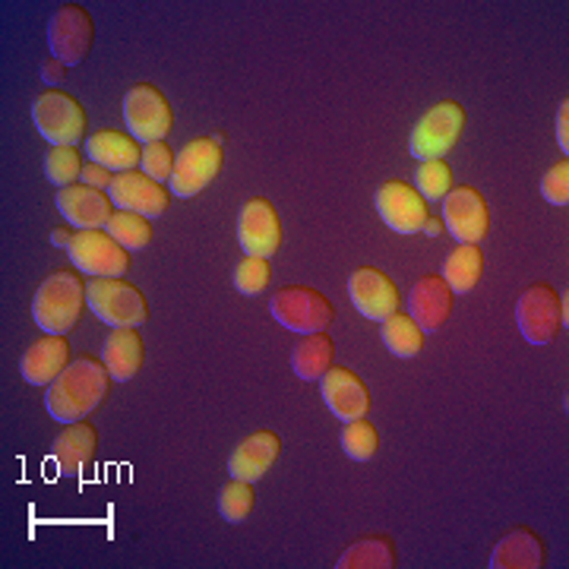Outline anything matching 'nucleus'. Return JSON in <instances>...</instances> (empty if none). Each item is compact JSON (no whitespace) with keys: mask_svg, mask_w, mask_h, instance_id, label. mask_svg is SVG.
<instances>
[{"mask_svg":"<svg viewBox=\"0 0 569 569\" xmlns=\"http://www.w3.org/2000/svg\"><path fill=\"white\" fill-rule=\"evenodd\" d=\"M111 373L102 365V358L82 355L44 392V408L54 421L61 425H77L86 421L96 408L102 406L108 389H111Z\"/></svg>","mask_w":569,"mask_h":569,"instance_id":"obj_1","label":"nucleus"},{"mask_svg":"<svg viewBox=\"0 0 569 569\" xmlns=\"http://www.w3.org/2000/svg\"><path fill=\"white\" fill-rule=\"evenodd\" d=\"M86 307V282L73 269H58L39 284L32 298V320L44 336H67L80 323Z\"/></svg>","mask_w":569,"mask_h":569,"instance_id":"obj_2","label":"nucleus"},{"mask_svg":"<svg viewBox=\"0 0 569 569\" xmlns=\"http://www.w3.org/2000/svg\"><path fill=\"white\" fill-rule=\"evenodd\" d=\"M86 307L111 329H140L149 320V305L142 291L127 279H89Z\"/></svg>","mask_w":569,"mask_h":569,"instance_id":"obj_3","label":"nucleus"},{"mask_svg":"<svg viewBox=\"0 0 569 569\" xmlns=\"http://www.w3.org/2000/svg\"><path fill=\"white\" fill-rule=\"evenodd\" d=\"M269 313L279 326L298 336H313V332H326L332 320H336V307L326 298L323 291L307 288V284H288L282 291L272 295L269 301Z\"/></svg>","mask_w":569,"mask_h":569,"instance_id":"obj_4","label":"nucleus"},{"mask_svg":"<svg viewBox=\"0 0 569 569\" xmlns=\"http://www.w3.org/2000/svg\"><path fill=\"white\" fill-rule=\"evenodd\" d=\"M462 130H466V108L452 102V99L437 102L411 127L408 152H411V159H421V162L443 159L449 149L459 142Z\"/></svg>","mask_w":569,"mask_h":569,"instance_id":"obj_5","label":"nucleus"},{"mask_svg":"<svg viewBox=\"0 0 569 569\" xmlns=\"http://www.w3.org/2000/svg\"><path fill=\"white\" fill-rule=\"evenodd\" d=\"M32 123L51 146H77L86 137V108L61 89H48L32 102Z\"/></svg>","mask_w":569,"mask_h":569,"instance_id":"obj_6","label":"nucleus"},{"mask_svg":"<svg viewBox=\"0 0 569 569\" xmlns=\"http://www.w3.org/2000/svg\"><path fill=\"white\" fill-rule=\"evenodd\" d=\"M123 123L133 140L149 146V142H164V137L171 133L174 114L164 92H159L152 82H137L123 96Z\"/></svg>","mask_w":569,"mask_h":569,"instance_id":"obj_7","label":"nucleus"},{"mask_svg":"<svg viewBox=\"0 0 569 569\" xmlns=\"http://www.w3.org/2000/svg\"><path fill=\"white\" fill-rule=\"evenodd\" d=\"M92 41H96V22L89 17V10L80 3H61L48 22L51 58L61 61L63 67H77L89 58Z\"/></svg>","mask_w":569,"mask_h":569,"instance_id":"obj_8","label":"nucleus"},{"mask_svg":"<svg viewBox=\"0 0 569 569\" xmlns=\"http://www.w3.org/2000/svg\"><path fill=\"white\" fill-rule=\"evenodd\" d=\"M73 266L89 279H123L130 269V250H123L104 228L77 231L67 247Z\"/></svg>","mask_w":569,"mask_h":569,"instance_id":"obj_9","label":"nucleus"},{"mask_svg":"<svg viewBox=\"0 0 569 569\" xmlns=\"http://www.w3.org/2000/svg\"><path fill=\"white\" fill-rule=\"evenodd\" d=\"M222 146L212 140V137H197L183 146L174 159V174H171V193L190 200V197H200L209 183L219 178L222 171Z\"/></svg>","mask_w":569,"mask_h":569,"instance_id":"obj_10","label":"nucleus"},{"mask_svg":"<svg viewBox=\"0 0 569 569\" xmlns=\"http://www.w3.org/2000/svg\"><path fill=\"white\" fill-rule=\"evenodd\" d=\"M516 323L531 346H550L560 336V295L548 282L529 284L516 301Z\"/></svg>","mask_w":569,"mask_h":569,"instance_id":"obj_11","label":"nucleus"},{"mask_svg":"<svg viewBox=\"0 0 569 569\" xmlns=\"http://www.w3.org/2000/svg\"><path fill=\"white\" fill-rule=\"evenodd\" d=\"M443 228L459 244H481L490 231V209L481 190L452 187L443 197Z\"/></svg>","mask_w":569,"mask_h":569,"instance_id":"obj_12","label":"nucleus"},{"mask_svg":"<svg viewBox=\"0 0 569 569\" xmlns=\"http://www.w3.org/2000/svg\"><path fill=\"white\" fill-rule=\"evenodd\" d=\"M238 244L244 257H276L282 247V219L266 197H253L238 212Z\"/></svg>","mask_w":569,"mask_h":569,"instance_id":"obj_13","label":"nucleus"},{"mask_svg":"<svg viewBox=\"0 0 569 569\" xmlns=\"http://www.w3.org/2000/svg\"><path fill=\"white\" fill-rule=\"evenodd\" d=\"M348 298L370 323H383L399 310V288L377 266H361L348 276Z\"/></svg>","mask_w":569,"mask_h":569,"instance_id":"obj_14","label":"nucleus"},{"mask_svg":"<svg viewBox=\"0 0 569 569\" xmlns=\"http://www.w3.org/2000/svg\"><path fill=\"white\" fill-rule=\"evenodd\" d=\"M373 206H377V212L387 222V228H392L396 234H421L427 216H430L425 197L408 181L380 183Z\"/></svg>","mask_w":569,"mask_h":569,"instance_id":"obj_15","label":"nucleus"},{"mask_svg":"<svg viewBox=\"0 0 569 569\" xmlns=\"http://www.w3.org/2000/svg\"><path fill=\"white\" fill-rule=\"evenodd\" d=\"M114 209L121 212H137L142 219H159L168 212L171 203V190H164V183L146 178L142 171H121L114 174V183L108 190Z\"/></svg>","mask_w":569,"mask_h":569,"instance_id":"obj_16","label":"nucleus"},{"mask_svg":"<svg viewBox=\"0 0 569 569\" xmlns=\"http://www.w3.org/2000/svg\"><path fill=\"white\" fill-rule=\"evenodd\" d=\"M320 396H323L326 408L336 415V421H358V418H367L370 411V392H367V383L348 367L332 365L323 373L320 380Z\"/></svg>","mask_w":569,"mask_h":569,"instance_id":"obj_17","label":"nucleus"},{"mask_svg":"<svg viewBox=\"0 0 569 569\" xmlns=\"http://www.w3.org/2000/svg\"><path fill=\"white\" fill-rule=\"evenodd\" d=\"M279 452H282V440H279L276 430H253L250 437H244L238 447L231 449V456H228V471H231V478H238V481L257 485L260 478L269 475V468L276 466Z\"/></svg>","mask_w":569,"mask_h":569,"instance_id":"obj_18","label":"nucleus"},{"mask_svg":"<svg viewBox=\"0 0 569 569\" xmlns=\"http://www.w3.org/2000/svg\"><path fill=\"white\" fill-rule=\"evenodd\" d=\"M58 209L67 222L73 224L77 231H92V228H104L108 219L114 216V203L111 197L102 190H92L86 183H73V187H63L58 190Z\"/></svg>","mask_w":569,"mask_h":569,"instance_id":"obj_19","label":"nucleus"},{"mask_svg":"<svg viewBox=\"0 0 569 569\" xmlns=\"http://www.w3.org/2000/svg\"><path fill=\"white\" fill-rule=\"evenodd\" d=\"M70 361H73L70 358V342L63 336H41L39 342L26 348L20 373L29 387H51L70 367Z\"/></svg>","mask_w":569,"mask_h":569,"instance_id":"obj_20","label":"nucleus"},{"mask_svg":"<svg viewBox=\"0 0 569 569\" xmlns=\"http://www.w3.org/2000/svg\"><path fill=\"white\" fill-rule=\"evenodd\" d=\"M452 298L456 295L449 291V284L440 276H421L411 284V295H408V317L425 332H437L452 313Z\"/></svg>","mask_w":569,"mask_h":569,"instance_id":"obj_21","label":"nucleus"},{"mask_svg":"<svg viewBox=\"0 0 569 569\" xmlns=\"http://www.w3.org/2000/svg\"><path fill=\"white\" fill-rule=\"evenodd\" d=\"M86 156L96 164H102L108 171L121 174V171H137L142 162V146L130 133L121 130H96L86 137Z\"/></svg>","mask_w":569,"mask_h":569,"instance_id":"obj_22","label":"nucleus"},{"mask_svg":"<svg viewBox=\"0 0 569 569\" xmlns=\"http://www.w3.org/2000/svg\"><path fill=\"white\" fill-rule=\"evenodd\" d=\"M545 541L529 526L507 531L490 550V569H541L545 567Z\"/></svg>","mask_w":569,"mask_h":569,"instance_id":"obj_23","label":"nucleus"},{"mask_svg":"<svg viewBox=\"0 0 569 569\" xmlns=\"http://www.w3.org/2000/svg\"><path fill=\"white\" fill-rule=\"evenodd\" d=\"M96 449H99V430L86 421H77L58 433V440L51 443V459L58 462L61 475H80L96 459Z\"/></svg>","mask_w":569,"mask_h":569,"instance_id":"obj_24","label":"nucleus"},{"mask_svg":"<svg viewBox=\"0 0 569 569\" xmlns=\"http://www.w3.org/2000/svg\"><path fill=\"white\" fill-rule=\"evenodd\" d=\"M146 346L137 329H111L102 346V365L108 367L114 383H130L142 370Z\"/></svg>","mask_w":569,"mask_h":569,"instance_id":"obj_25","label":"nucleus"},{"mask_svg":"<svg viewBox=\"0 0 569 569\" xmlns=\"http://www.w3.org/2000/svg\"><path fill=\"white\" fill-rule=\"evenodd\" d=\"M336 365V342L329 332H313L305 336L295 351H291V370L305 380V383H320L323 373Z\"/></svg>","mask_w":569,"mask_h":569,"instance_id":"obj_26","label":"nucleus"},{"mask_svg":"<svg viewBox=\"0 0 569 569\" xmlns=\"http://www.w3.org/2000/svg\"><path fill=\"white\" fill-rule=\"evenodd\" d=\"M481 272H485V253L478 244H459L443 263L440 279L449 284L452 295H468L475 291V284L481 282Z\"/></svg>","mask_w":569,"mask_h":569,"instance_id":"obj_27","label":"nucleus"},{"mask_svg":"<svg viewBox=\"0 0 569 569\" xmlns=\"http://www.w3.org/2000/svg\"><path fill=\"white\" fill-rule=\"evenodd\" d=\"M425 336V329L415 323L408 313H402V310H396L392 317H387V320H383V329H380V339H383V346H387L389 355H396V358H402V361H411V358L421 355Z\"/></svg>","mask_w":569,"mask_h":569,"instance_id":"obj_28","label":"nucleus"},{"mask_svg":"<svg viewBox=\"0 0 569 569\" xmlns=\"http://www.w3.org/2000/svg\"><path fill=\"white\" fill-rule=\"evenodd\" d=\"M396 567V545L389 535H370L336 560V569H392Z\"/></svg>","mask_w":569,"mask_h":569,"instance_id":"obj_29","label":"nucleus"},{"mask_svg":"<svg viewBox=\"0 0 569 569\" xmlns=\"http://www.w3.org/2000/svg\"><path fill=\"white\" fill-rule=\"evenodd\" d=\"M104 231H108L123 250H130V253L146 250V247L152 244V224H149V219L137 216V212H121V209H114V216L108 219Z\"/></svg>","mask_w":569,"mask_h":569,"instance_id":"obj_30","label":"nucleus"},{"mask_svg":"<svg viewBox=\"0 0 569 569\" xmlns=\"http://www.w3.org/2000/svg\"><path fill=\"white\" fill-rule=\"evenodd\" d=\"M82 174V156L77 146H51V152L44 156V178L54 183L58 190L73 187Z\"/></svg>","mask_w":569,"mask_h":569,"instance_id":"obj_31","label":"nucleus"},{"mask_svg":"<svg viewBox=\"0 0 569 569\" xmlns=\"http://www.w3.org/2000/svg\"><path fill=\"white\" fill-rule=\"evenodd\" d=\"M253 503H257V493H253V485L250 481H238L231 478L228 485L219 493V512L228 526H241L247 522V516L253 512Z\"/></svg>","mask_w":569,"mask_h":569,"instance_id":"obj_32","label":"nucleus"},{"mask_svg":"<svg viewBox=\"0 0 569 569\" xmlns=\"http://www.w3.org/2000/svg\"><path fill=\"white\" fill-rule=\"evenodd\" d=\"M380 449V433L377 427L370 425L367 418H358V421H348L342 427V452L355 462H370Z\"/></svg>","mask_w":569,"mask_h":569,"instance_id":"obj_33","label":"nucleus"},{"mask_svg":"<svg viewBox=\"0 0 569 569\" xmlns=\"http://www.w3.org/2000/svg\"><path fill=\"white\" fill-rule=\"evenodd\" d=\"M411 187L425 197V203H437V200H443L452 190V168L443 159L421 162L418 171H415V183Z\"/></svg>","mask_w":569,"mask_h":569,"instance_id":"obj_34","label":"nucleus"},{"mask_svg":"<svg viewBox=\"0 0 569 569\" xmlns=\"http://www.w3.org/2000/svg\"><path fill=\"white\" fill-rule=\"evenodd\" d=\"M269 279H272V269H269V260H263V257H244L241 263L234 266V291L244 295V298L263 295Z\"/></svg>","mask_w":569,"mask_h":569,"instance_id":"obj_35","label":"nucleus"},{"mask_svg":"<svg viewBox=\"0 0 569 569\" xmlns=\"http://www.w3.org/2000/svg\"><path fill=\"white\" fill-rule=\"evenodd\" d=\"M174 152L164 146V142H149V146H142V162L140 171L146 178H152V181H171V174H174Z\"/></svg>","mask_w":569,"mask_h":569,"instance_id":"obj_36","label":"nucleus"},{"mask_svg":"<svg viewBox=\"0 0 569 569\" xmlns=\"http://www.w3.org/2000/svg\"><path fill=\"white\" fill-rule=\"evenodd\" d=\"M541 197L550 206H569V159H560L557 164H550L541 178Z\"/></svg>","mask_w":569,"mask_h":569,"instance_id":"obj_37","label":"nucleus"},{"mask_svg":"<svg viewBox=\"0 0 569 569\" xmlns=\"http://www.w3.org/2000/svg\"><path fill=\"white\" fill-rule=\"evenodd\" d=\"M80 183L92 187V190H102V193H108V190H111V183H114V171H108V168H102V164H96V162L82 164Z\"/></svg>","mask_w":569,"mask_h":569,"instance_id":"obj_38","label":"nucleus"},{"mask_svg":"<svg viewBox=\"0 0 569 569\" xmlns=\"http://www.w3.org/2000/svg\"><path fill=\"white\" fill-rule=\"evenodd\" d=\"M557 146L563 149V159L569 156V102L563 99L557 108Z\"/></svg>","mask_w":569,"mask_h":569,"instance_id":"obj_39","label":"nucleus"},{"mask_svg":"<svg viewBox=\"0 0 569 569\" xmlns=\"http://www.w3.org/2000/svg\"><path fill=\"white\" fill-rule=\"evenodd\" d=\"M63 77H67V67L61 61H44L41 63V82H48V86H61Z\"/></svg>","mask_w":569,"mask_h":569,"instance_id":"obj_40","label":"nucleus"},{"mask_svg":"<svg viewBox=\"0 0 569 569\" xmlns=\"http://www.w3.org/2000/svg\"><path fill=\"white\" fill-rule=\"evenodd\" d=\"M447 228H443V219H433V216H427L425 228H421V234H427V238H440Z\"/></svg>","mask_w":569,"mask_h":569,"instance_id":"obj_41","label":"nucleus"},{"mask_svg":"<svg viewBox=\"0 0 569 569\" xmlns=\"http://www.w3.org/2000/svg\"><path fill=\"white\" fill-rule=\"evenodd\" d=\"M70 241H73V231H67V228H54L51 231V244L54 247H70Z\"/></svg>","mask_w":569,"mask_h":569,"instance_id":"obj_42","label":"nucleus"},{"mask_svg":"<svg viewBox=\"0 0 569 569\" xmlns=\"http://www.w3.org/2000/svg\"><path fill=\"white\" fill-rule=\"evenodd\" d=\"M560 323H563V329L569 326V291L563 288V295H560Z\"/></svg>","mask_w":569,"mask_h":569,"instance_id":"obj_43","label":"nucleus"}]
</instances>
